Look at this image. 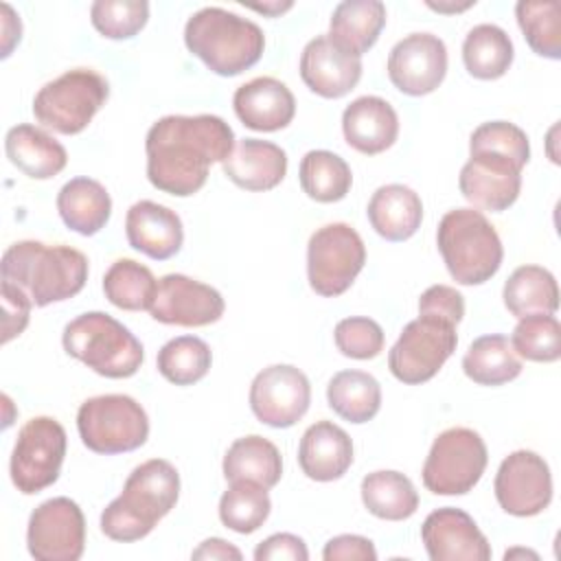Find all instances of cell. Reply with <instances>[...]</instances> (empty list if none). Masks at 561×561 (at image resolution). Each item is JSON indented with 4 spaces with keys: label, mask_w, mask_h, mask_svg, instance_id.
<instances>
[{
    "label": "cell",
    "mask_w": 561,
    "mask_h": 561,
    "mask_svg": "<svg viewBox=\"0 0 561 561\" xmlns=\"http://www.w3.org/2000/svg\"><path fill=\"white\" fill-rule=\"evenodd\" d=\"M110 96L107 79L92 68H72L44 83L33 99V116L39 125L75 136L83 131Z\"/></svg>",
    "instance_id": "obj_7"
},
{
    "label": "cell",
    "mask_w": 561,
    "mask_h": 561,
    "mask_svg": "<svg viewBox=\"0 0 561 561\" xmlns=\"http://www.w3.org/2000/svg\"><path fill=\"white\" fill-rule=\"evenodd\" d=\"M184 44L215 75L237 77L261 59L265 35L248 18L221 7H204L186 20Z\"/></svg>",
    "instance_id": "obj_4"
},
{
    "label": "cell",
    "mask_w": 561,
    "mask_h": 561,
    "mask_svg": "<svg viewBox=\"0 0 561 561\" xmlns=\"http://www.w3.org/2000/svg\"><path fill=\"white\" fill-rule=\"evenodd\" d=\"M213 364L210 346L195 335L169 340L156 357L158 373L175 386H193L206 377Z\"/></svg>",
    "instance_id": "obj_39"
},
{
    "label": "cell",
    "mask_w": 561,
    "mask_h": 561,
    "mask_svg": "<svg viewBox=\"0 0 561 561\" xmlns=\"http://www.w3.org/2000/svg\"><path fill=\"white\" fill-rule=\"evenodd\" d=\"M256 561H276V559H289V561H307L309 550L307 543L291 533H276L263 539L254 548Z\"/></svg>",
    "instance_id": "obj_47"
},
{
    "label": "cell",
    "mask_w": 561,
    "mask_h": 561,
    "mask_svg": "<svg viewBox=\"0 0 561 561\" xmlns=\"http://www.w3.org/2000/svg\"><path fill=\"white\" fill-rule=\"evenodd\" d=\"M232 147L234 131L221 116H162L145 138L147 180L162 193L188 197L206 184L210 164L224 162Z\"/></svg>",
    "instance_id": "obj_1"
},
{
    "label": "cell",
    "mask_w": 561,
    "mask_h": 561,
    "mask_svg": "<svg viewBox=\"0 0 561 561\" xmlns=\"http://www.w3.org/2000/svg\"><path fill=\"white\" fill-rule=\"evenodd\" d=\"M77 430L90 451L114 456L147 443L149 416L129 394H99L79 405Z\"/></svg>",
    "instance_id": "obj_8"
},
{
    "label": "cell",
    "mask_w": 561,
    "mask_h": 561,
    "mask_svg": "<svg viewBox=\"0 0 561 561\" xmlns=\"http://www.w3.org/2000/svg\"><path fill=\"white\" fill-rule=\"evenodd\" d=\"M2 280L24 289L35 307L77 296L88 280V259L70 245L15 241L2 254Z\"/></svg>",
    "instance_id": "obj_3"
},
{
    "label": "cell",
    "mask_w": 561,
    "mask_h": 561,
    "mask_svg": "<svg viewBox=\"0 0 561 561\" xmlns=\"http://www.w3.org/2000/svg\"><path fill=\"white\" fill-rule=\"evenodd\" d=\"M522 169L519 162L500 153H469L458 175V188L473 206L502 213L519 197Z\"/></svg>",
    "instance_id": "obj_18"
},
{
    "label": "cell",
    "mask_w": 561,
    "mask_h": 561,
    "mask_svg": "<svg viewBox=\"0 0 561 561\" xmlns=\"http://www.w3.org/2000/svg\"><path fill=\"white\" fill-rule=\"evenodd\" d=\"M456 344V324L434 316H419L403 327L388 351V368L401 383H425L454 355Z\"/></svg>",
    "instance_id": "obj_11"
},
{
    "label": "cell",
    "mask_w": 561,
    "mask_h": 561,
    "mask_svg": "<svg viewBox=\"0 0 561 561\" xmlns=\"http://www.w3.org/2000/svg\"><path fill=\"white\" fill-rule=\"evenodd\" d=\"M436 243L449 276L467 287L491 280L504 259L497 230L476 208L445 213L438 221Z\"/></svg>",
    "instance_id": "obj_5"
},
{
    "label": "cell",
    "mask_w": 561,
    "mask_h": 561,
    "mask_svg": "<svg viewBox=\"0 0 561 561\" xmlns=\"http://www.w3.org/2000/svg\"><path fill=\"white\" fill-rule=\"evenodd\" d=\"M61 344L70 357L107 379L136 375L145 359L140 340L103 311H85L70 320L64 327Z\"/></svg>",
    "instance_id": "obj_6"
},
{
    "label": "cell",
    "mask_w": 561,
    "mask_h": 561,
    "mask_svg": "<svg viewBox=\"0 0 561 561\" xmlns=\"http://www.w3.org/2000/svg\"><path fill=\"white\" fill-rule=\"evenodd\" d=\"M388 77L408 96L434 92L447 75V46L438 35L410 33L388 55Z\"/></svg>",
    "instance_id": "obj_16"
},
{
    "label": "cell",
    "mask_w": 561,
    "mask_h": 561,
    "mask_svg": "<svg viewBox=\"0 0 561 561\" xmlns=\"http://www.w3.org/2000/svg\"><path fill=\"white\" fill-rule=\"evenodd\" d=\"M493 491L504 513L515 517L539 515L552 502L550 467L539 454L517 449L500 462Z\"/></svg>",
    "instance_id": "obj_14"
},
{
    "label": "cell",
    "mask_w": 561,
    "mask_h": 561,
    "mask_svg": "<svg viewBox=\"0 0 561 561\" xmlns=\"http://www.w3.org/2000/svg\"><path fill=\"white\" fill-rule=\"evenodd\" d=\"M221 469L228 482L252 480L265 489H272L283 476V458L272 440L259 434H250L237 438L228 447Z\"/></svg>",
    "instance_id": "obj_30"
},
{
    "label": "cell",
    "mask_w": 561,
    "mask_h": 561,
    "mask_svg": "<svg viewBox=\"0 0 561 561\" xmlns=\"http://www.w3.org/2000/svg\"><path fill=\"white\" fill-rule=\"evenodd\" d=\"M4 151L9 162L31 180H50L64 171L68 153L42 127L22 123L7 131Z\"/></svg>",
    "instance_id": "obj_26"
},
{
    "label": "cell",
    "mask_w": 561,
    "mask_h": 561,
    "mask_svg": "<svg viewBox=\"0 0 561 561\" xmlns=\"http://www.w3.org/2000/svg\"><path fill=\"white\" fill-rule=\"evenodd\" d=\"M364 263L366 245L348 224H327L309 237L307 278L318 296H342L364 270Z\"/></svg>",
    "instance_id": "obj_10"
},
{
    "label": "cell",
    "mask_w": 561,
    "mask_h": 561,
    "mask_svg": "<svg viewBox=\"0 0 561 561\" xmlns=\"http://www.w3.org/2000/svg\"><path fill=\"white\" fill-rule=\"evenodd\" d=\"M344 140L364 156L390 149L399 136V116L381 96H359L342 112Z\"/></svg>",
    "instance_id": "obj_23"
},
{
    "label": "cell",
    "mask_w": 561,
    "mask_h": 561,
    "mask_svg": "<svg viewBox=\"0 0 561 561\" xmlns=\"http://www.w3.org/2000/svg\"><path fill=\"white\" fill-rule=\"evenodd\" d=\"M57 210L70 230L92 237L110 221L112 199L101 182L92 178H72L57 193Z\"/></svg>",
    "instance_id": "obj_28"
},
{
    "label": "cell",
    "mask_w": 561,
    "mask_h": 561,
    "mask_svg": "<svg viewBox=\"0 0 561 561\" xmlns=\"http://www.w3.org/2000/svg\"><path fill=\"white\" fill-rule=\"evenodd\" d=\"M191 559H206V561H226V559H243L241 550L237 546H232L230 541L221 539V537H210V539H204L193 552H191Z\"/></svg>",
    "instance_id": "obj_49"
},
{
    "label": "cell",
    "mask_w": 561,
    "mask_h": 561,
    "mask_svg": "<svg viewBox=\"0 0 561 561\" xmlns=\"http://www.w3.org/2000/svg\"><path fill=\"white\" fill-rule=\"evenodd\" d=\"M329 408L348 423H368L381 408V386L364 370H340L327 386Z\"/></svg>",
    "instance_id": "obj_34"
},
{
    "label": "cell",
    "mask_w": 561,
    "mask_h": 561,
    "mask_svg": "<svg viewBox=\"0 0 561 561\" xmlns=\"http://www.w3.org/2000/svg\"><path fill=\"white\" fill-rule=\"evenodd\" d=\"M298 180L302 193L320 204H333L346 197L353 184L351 167L344 158L327 149H311L302 156Z\"/></svg>",
    "instance_id": "obj_36"
},
{
    "label": "cell",
    "mask_w": 561,
    "mask_h": 561,
    "mask_svg": "<svg viewBox=\"0 0 561 561\" xmlns=\"http://www.w3.org/2000/svg\"><path fill=\"white\" fill-rule=\"evenodd\" d=\"M309 403V379L291 364H272L252 379L250 408L270 427H291L307 414Z\"/></svg>",
    "instance_id": "obj_15"
},
{
    "label": "cell",
    "mask_w": 561,
    "mask_h": 561,
    "mask_svg": "<svg viewBox=\"0 0 561 561\" xmlns=\"http://www.w3.org/2000/svg\"><path fill=\"white\" fill-rule=\"evenodd\" d=\"M419 316H434L458 324L465 316V298L456 287L432 285L419 298Z\"/></svg>",
    "instance_id": "obj_45"
},
{
    "label": "cell",
    "mask_w": 561,
    "mask_h": 561,
    "mask_svg": "<svg viewBox=\"0 0 561 561\" xmlns=\"http://www.w3.org/2000/svg\"><path fill=\"white\" fill-rule=\"evenodd\" d=\"M298 465L309 480L333 482L353 465V440L340 425L316 421L300 438Z\"/></svg>",
    "instance_id": "obj_24"
},
{
    "label": "cell",
    "mask_w": 561,
    "mask_h": 561,
    "mask_svg": "<svg viewBox=\"0 0 561 561\" xmlns=\"http://www.w3.org/2000/svg\"><path fill=\"white\" fill-rule=\"evenodd\" d=\"M232 107L248 129L278 131L294 121L296 99L280 79L254 77L234 90Z\"/></svg>",
    "instance_id": "obj_21"
},
{
    "label": "cell",
    "mask_w": 561,
    "mask_h": 561,
    "mask_svg": "<svg viewBox=\"0 0 561 561\" xmlns=\"http://www.w3.org/2000/svg\"><path fill=\"white\" fill-rule=\"evenodd\" d=\"M462 370L478 386H502L519 377L522 359L506 335L486 333L469 344L462 357Z\"/></svg>",
    "instance_id": "obj_32"
},
{
    "label": "cell",
    "mask_w": 561,
    "mask_h": 561,
    "mask_svg": "<svg viewBox=\"0 0 561 561\" xmlns=\"http://www.w3.org/2000/svg\"><path fill=\"white\" fill-rule=\"evenodd\" d=\"M156 289L158 280L151 270L134 259L114 261L103 276L105 298L123 311H149Z\"/></svg>",
    "instance_id": "obj_37"
},
{
    "label": "cell",
    "mask_w": 561,
    "mask_h": 561,
    "mask_svg": "<svg viewBox=\"0 0 561 561\" xmlns=\"http://www.w3.org/2000/svg\"><path fill=\"white\" fill-rule=\"evenodd\" d=\"M92 26L107 39H129L149 20L145 0H96L90 7Z\"/></svg>",
    "instance_id": "obj_42"
},
{
    "label": "cell",
    "mask_w": 561,
    "mask_h": 561,
    "mask_svg": "<svg viewBox=\"0 0 561 561\" xmlns=\"http://www.w3.org/2000/svg\"><path fill=\"white\" fill-rule=\"evenodd\" d=\"M66 430L53 416L26 421L13 445L9 473L13 486L24 495H35L57 482L66 456Z\"/></svg>",
    "instance_id": "obj_12"
},
{
    "label": "cell",
    "mask_w": 561,
    "mask_h": 561,
    "mask_svg": "<svg viewBox=\"0 0 561 561\" xmlns=\"http://www.w3.org/2000/svg\"><path fill=\"white\" fill-rule=\"evenodd\" d=\"M333 340L337 351L351 359H373L383 351V329L366 316H351L335 324Z\"/></svg>",
    "instance_id": "obj_44"
},
{
    "label": "cell",
    "mask_w": 561,
    "mask_h": 561,
    "mask_svg": "<svg viewBox=\"0 0 561 561\" xmlns=\"http://www.w3.org/2000/svg\"><path fill=\"white\" fill-rule=\"evenodd\" d=\"M125 234L134 250L153 261L175 256L184 243L180 215L151 199H140L129 206L125 217Z\"/></svg>",
    "instance_id": "obj_22"
},
{
    "label": "cell",
    "mask_w": 561,
    "mask_h": 561,
    "mask_svg": "<svg viewBox=\"0 0 561 561\" xmlns=\"http://www.w3.org/2000/svg\"><path fill=\"white\" fill-rule=\"evenodd\" d=\"M386 26V4L379 0L340 2L329 22V37L346 53L362 57Z\"/></svg>",
    "instance_id": "obj_29"
},
{
    "label": "cell",
    "mask_w": 561,
    "mask_h": 561,
    "mask_svg": "<svg viewBox=\"0 0 561 561\" xmlns=\"http://www.w3.org/2000/svg\"><path fill=\"white\" fill-rule=\"evenodd\" d=\"M180 497V473L164 458L140 462L125 480L123 493L101 513V530L114 541H138L171 513Z\"/></svg>",
    "instance_id": "obj_2"
},
{
    "label": "cell",
    "mask_w": 561,
    "mask_h": 561,
    "mask_svg": "<svg viewBox=\"0 0 561 561\" xmlns=\"http://www.w3.org/2000/svg\"><path fill=\"white\" fill-rule=\"evenodd\" d=\"M26 548L35 561H77L85 550V517L66 495L42 502L28 517Z\"/></svg>",
    "instance_id": "obj_13"
},
{
    "label": "cell",
    "mask_w": 561,
    "mask_h": 561,
    "mask_svg": "<svg viewBox=\"0 0 561 561\" xmlns=\"http://www.w3.org/2000/svg\"><path fill=\"white\" fill-rule=\"evenodd\" d=\"M504 307L515 318L535 313L554 316L559 309V285L552 272L541 265H519L506 278L502 289Z\"/></svg>",
    "instance_id": "obj_31"
},
{
    "label": "cell",
    "mask_w": 561,
    "mask_h": 561,
    "mask_svg": "<svg viewBox=\"0 0 561 561\" xmlns=\"http://www.w3.org/2000/svg\"><path fill=\"white\" fill-rule=\"evenodd\" d=\"M471 4H476V0L473 2H462V4H443V2H427V7L430 9H434V11H438V13H456V11H465V9H469Z\"/></svg>",
    "instance_id": "obj_52"
},
{
    "label": "cell",
    "mask_w": 561,
    "mask_h": 561,
    "mask_svg": "<svg viewBox=\"0 0 561 561\" xmlns=\"http://www.w3.org/2000/svg\"><path fill=\"white\" fill-rule=\"evenodd\" d=\"M486 462V445L478 432L449 427L434 438L421 478L434 495H465L480 482Z\"/></svg>",
    "instance_id": "obj_9"
},
{
    "label": "cell",
    "mask_w": 561,
    "mask_h": 561,
    "mask_svg": "<svg viewBox=\"0 0 561 561\" xmlns=\"http://www.w3.org/2000/svg\"><path fill=\"white\" fill-rule=\"evenodd\" d=\"M226 302L221 294L186 274H164L158 280L151 302V318L162 324L206 327L224 316Z\"/></svg>",
    "instance_id": "obj_17"
},
{
    "label": "cell",
    "mask_w": 561,
    "mask_h": 561,
    "mask_svg": "<svg viewBox=\"0 0 561 561\" xmlns=\"http://www.w3.org/2000/svg\"><path fill=\"white\" fill-rule=\"evenodd\" d=\"M359 491L368 513L386 522H403L419 508V493L412 480L401 471H373L364 476Z\"/></svg>",
    "instance_id": "obj_33"
},
{
    "label": "cell",
    "mask_w": 561,
    "mask_h": 561,
    "mask_svg": "<svg viewBox=\"0 0 561 561\" xmlns=\"http://www.w3.org/2000/svg\"><path fill=\"white\" fill-rule=\"evenodd\" d=\"M221 169L239 188L270 191L278 186L287 173V153L270 140L243 138L232 147Z\"/></svg>",
    "instance_id": "obj_25"
},
{
    "label": "cell",
    "mask_w": 561,
    "mask_h": 561,
    "mask_svg": "<svg viewBox=\"0 0 561 561\" xmlns=\"http://www.w3.org/2000/svg\"><path fill=\"white\" fill-rule=\"evenodd\" d=\"M298 68L305 85L322 99H342L362 79V57L342 50L329 35L307 42Z\"/></svg>",
    "instance_id": "obj_20"
},
{
    "label": "cell",
    "mask_w": 561,
    "mask_h": 561,
    "mask_svg": "<svg viewBox=\"0 0 561 561\" xmlns=\"http://www.w3.org/2000/svg\"><path fill=\"white\" fill-rule=\"evenodd\" d=\"M489 151L506 156L522 167L530 160V142L522 127L508 121H489L478 125L469 138V153Z\"/></svg>",
    "instance_id": "obj_43"
},
{
    "label": "cell",
    "mask_w": 561,
    "mask_h": 561,
    "mask_svg": "<svg viewBox=\"0 0 561 561\" xmlns=\"http://www.w3.org/2000/svg\"><path fill=\"white\" fill-rule=\"evenodd\" d=\"M250 9L263 13V15H270V18H278L280 13L289 11L294 7V2H263V4H248Z\"/></svg>",
    "instance_id": "obj_51"
},
{
    "label": "cell",
    "mask_w": 561,
    "mask_h": 561,
    "mask_svg": "<svg viewBox=\"0 0 561 561\" xmlns=\"http://www.w3.org/2000/svg\"><path fill=\"white\" fill-rule=\"evenodd\" d=\"M272 502L267 489L252 480H232L219 497V519L226 528L250 535L270 517Z\"/></svg>",
    "instance_id": "obj_38"
},
{
    "label": "cell",
    "mask_w": 561,
    "mask_h": 561,
    "mask_svg": "<svg viewBox=\"0 0 561 561\" xmlns=\"http://www.w3.org/2000/svg\"><path fill=\"white\" fill-rule=\"evenodd\" d=\"M515 557H530V559H539V554L537 552H533V550H524V548H513V550H506L504 552V559L508 561V559H515Z\"/></svg>",
    "instance_id": "obj_53"
},
{
    "label": "cell",
    "mask_w": 561,
    "mask_h": 561,
    "mask_svg": "<svg viewBox=\"0 0 561 561\" xmlns=\"http://www.w3.org/2000/svg\"><path fill=\"white\" fill-rule=\"evenodd\" d=\"M421 539L432 561H489L491 546L473 517L456 506L432 511L423 526Z\"/></svg>",
    "instance_id": "obj_19"
},
{
    "label": "cell",
    "mask_w": 561,
    "mask_h": 561,
    "mask_svg": "<svg viewBox=\"0 0 561 561\" xmlns=\"http://www.w3.org/2000/svg\"><path fill=\"white\" fill-rule=\"evenodd\" d=\"M515 18L533 53L561 59V4L557 0H522L515 4Z\"/></svg>",
    "instance_id": "obj_40"
},
{
    "label": "cell",
    "mask_w": 561,
    "mask_h": 561,
    "mask_svg": "<svg viewBox=\"0 0 561 561\" xmlns=\"http://www.w3.org/2000/svg\"><path fill=\"white\" fill-rule=\"evenodd\" d=\"M324 561H375L377 550L370 539L362 535H337L327 541L322 550Z\"/></svg>",
    "instance_id": "obj_48"
},
{
    "label": "cell",
    "mask_w": 561,
    "mask_h": 561,
    "mask_svg": "<svg viewBox=\"0 0 561 561\" xmlns=\"http://www.w3.org/2000/svg\"><path fill=\"white\" fill-rule=\"evenodd\" d=\"M511 346L517 357L528 362H557L561 357V324L548 313L519 318L511 335Z\"/></svg>",
    "instance_id": "obj_41"
},
{
    "label": "cell",
    "mask_w": 561,
    "mask_h": 561,
    "mask_svg": "<svg viewBox=\"0 0 561 561\" xmlns=\"http://www.w3.org/2000/svg\"><path fill=\"white\" fill-rule=\"evenodd\" d=\"M515 57L508 33L495 24L473 26L462 42V64L467 72L482 81H493L506 75Z\"/></svg>",
    "instance_id": "obj_35"
},
{
    "label": "cell",
    "mask_w": 561,
    "mask_h": 561,
    "mask_svg": "<svg viewBox=\"0 0 561 561\" xmlns=\"http://www.w3.org/2000/svg\"><path fill=\"white\" fill-rule=\"evenodd\" d=\"M366 215L379 237L405 241L421 228L423 202L405 184H383L373 193Z\"/></svg>",
    "instance_id": "obj_27"
},
{
    "label": "cell",
    "mask_w": 561,
    "mask_h": 561,
    "mask_svg": "<svg viewBox=\"0 0 561 561\" xmlns=\"http://www.w3.org/2000/svg\"><path fill=\"white\" fill-rule=\"evenodd\" d=\"M31 305H33V300L24 289L2 280V309H4L2 344L11 342L26 329L28 318H31Z\"/></svg>",
    "instance_id": "obj_46"
},
{
    "label": "cell",
    "mask_w": 561,
    "mask_h": 561,
    "mask_svg": "<svg viewBox=\"0 0 561 561\" xmlns=\"http://www.w3.org/2000/svg\"><path fill=\"white\" fill-rule=\"evenodd\" d=\"M0 9H2V59H7L13 46L22 37V22H20V15H15V11L11 9V4L2 2Z\"/></svg>",
    "instance_id": "obj_50"
}]
</instances>
